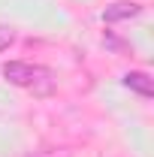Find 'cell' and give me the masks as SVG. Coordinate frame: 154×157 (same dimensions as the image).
Returning a JSON list of instances; mask_svg holds the SVG:
<instances>
[{
  "mask_svg": "<svg viewBox=\"0 0 154 157\" xmlns=\"http://www.w3.org/2000/svg\"><path fill=\"white\" fill-rule=\"evenodd\" d=\"M33 73H37V67H30V63H24V60H9V63H3V78H6L9 85L27 88L30 78H33Z\"/></svg>",
  "mask_w": 154,
  "mask_h": 157,
  "instance_id": "1",
  "label": "cell"
},
{
  "mask_svg": "<svg viewBox=\"0 0 154 157\" xmlns=\"http://www.w3.org/2000/svg\"><path fill=\"white\" fill-rule=\"evenodd\" d=\"M136 15H142V3L121 0V3H112V6H106V12H103V21H106V24H112V21L136 18Z\"/></svg>",
  "mask_w": 154,
  "mask_h": 157,
  "instance_id": "2",
  "label": "cell"
},
{
  "mask_svg": "<svg viewBox=\"0 0 154 157\" xmlns=\"http://www.w3.org/2000/svg\"><path fill=\"white\" fill-rule=\"evenodd\" d=\"M33 94L39 97H45V94H52V88H55V76H52V70H45V67H37V73L30 78V85H27Z\"/></svg>",
  "mask_w": 154,
  "mask_h": 157,
  "instance_id": "3",
  "label": "cell"
},
{
  "mask_svg": "<svg viewBox=\"0 0 154 157\" xmlns=\"http://www.w3.org/2000/svg\"><path fill=\"white\" fill-rule=\"evenodd\" d=\"M124 85L130 91H136V94H142V97H154V85H151V78L145 76V73H127L124 76Z\"/></svg>",
  "mask_w": 154,
  "mask_h": 157,
  "instance_id": "4",
  "label": "cell"
},
{
  "mask_svg": "<svg viewBox=\"0 0 154 157\" xmlns=\"http://www.w3.org/2000/svg\"><path fill=\"white\" fill-rule=\"evenodd\" d=\"M12 39H15L12 27H9V24H0V52H6V48L12 45Z\"/></svg>",
  "mask_w": 154,
  "mask_h": 157,
  "instance_id": "5",
  "label": "cell"
}]
</instances>
